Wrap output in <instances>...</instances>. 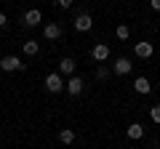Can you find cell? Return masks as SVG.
Instances as JSON below:
<instances>
[{"instance_id":"11","label":"cell","mask_w":160,"mask_h":149,"mask_svg":"<svg viewBox=\"0 0 160 149\" xmlns=\"http://www.w3.org/2000/svg\"><path fill=\"white\" fill-rule=\"evenodd\" d=\"M144 136V125L142 123H131L128 125V138H142Z\"/></svg>"},{"instance_id":"13","label":"cell","mask_w":160,"mask_h":149,"mask_svg":"<svg viewBox=\"0 0 160 149\" xmlns=\"http://www.w3.org/2000/svg\"><path fill=\"white\" fill-rule=\"evenodd\" d=\"M38 51H40L38 40H24V53H27V56H38Z\"/></svg>"},{"instance_id":"10","label":"cell","mask_w":160,"mask_h":149,"mask_svg":"<svg viewBox=\"0 0 160 149\" xmlns=\"http://www.w3.org/2000/svg\"><path fill=\"white\" fill-rule=\"evenodd\" d=\"M133 91H136V93H149L152 85H149L147 77H136V80H133Z\"/></svg>"},{"instance_id":"19","label":"cell","mask_w":160,"mask_h":149,"mask_svg":"<svg viewBox=\"0 0 160 149\" xmlns=\"http://www.w3.org/2000/svg\"><path fill=\"white\" fill-rule=\"evenodd\" d=\"M149 6H152L155 11H160V0H149Z\"/></svg>"},{"instance_id":"15","label":"cell","mask_w":160,"mask_h":149,"mask_svg":"<svg viewBox=\"0 0 160 149\" xmlns=\"http://www.w3.org/2000/svg\"><path fill=\"white\" fill-rule=\"evenodd\" d=\"M115 35H118L120 40H128V37H131V29H128V27H126V24H120V27H118V29H115Z\"/></svg>"},{"instance_id":"9","label":"cell","mask_w":160,"mask_h":149,"mask_svg":"<svg viewBox=\"0 0 160 149\" xmlns=\"http://www.w3.org/2000/svg\"><path fill=\"white\" fill-rule=\"evenodd\" d=\"M62 24H46V29H43V35H46L48 40H56V37H62Z\"/></svg>"},{"instance_id":"7","label":"cell","mask_w":160,"mask_h":149,"mask_svg":"<svg viewBox=\"0 0 160 149\" xmlns=\"http://www.w3.org/2000/svg\"><path fill=\"white\" fill-rule=\"evenodd\" d=\"M40 22H43V16H40L38 8H29V11L24 13V24H27V27H38Z\"/></svg>"},{"instance_id":"8","label":"cell","mask_w":160,"mask_h":149,"mask_svg":"<svg viewBox=\"0 0 160 149\" xmlns=\"http://www.w3.org/2000/svg\"><path fill=\"white\" fill-rule=\"evenodd\" d=\"M131 69H133V64L128 61V59H123V56H120L118 61H115L112 72H115V74H128V72H131Z\"/></svg>"},{"instance_id":"14","label":"cell","mask_w":160,"mask_h":149,"mask_svg":"<svg viewBox=\"0 0 160 149\" xmlns=\"http://www.w3.org/2000/svg\"><path fill=\"white\" fill-rule=\"evenodd\" d=\"M59 141L62 144H72L75 141V131L72 128H62V131H59Z\"/></svg>"},{"instance_id":"12","label":"cell","mask_w":160,"mask_h":149,"mask_svg":"<svg viewBox=\"0 0 160 149\" xmlns=\"http://www.w3.org/2000/svg\"><path fill=\"white\" fill-rule=\"evenodd\" d=\"M59 72H62V74H72L75 72V61H72V59H62V61H59Z\"/></svg>"},{"instance_id":"16","label":"cell","mask_w":160,"mask_h":149,"mask_svg":"<svg viewBox=\"0 0 160 149\" xmlns=\"http://www.w3.org/2000/svg\"><path fill=\"white\" fill-rule=\"evenodd\" d=\"M96 77H99V80H107V77H109V69L107 67H99L96 69Z\"/></svg>"},{"instance_id":"6","label":"cell","mask_w":160,"mask_h":149,"mask_svg":"<svg viewBox=\"0 0 160 149\" xmlns=\"http://www.w3.org/2000/svg\"><path fill=\"white\" fill-rule=\"evenodd\" d=\"M64 88H67V93H69V96H80V93H83V80L72 74V77H69V83H67Z\"/></svg>"},{"instance_id":"17","label":"cell","mask_w":160,"mask_h":149,"mask_svg":"<svg viewBox=\"0 0 160 149\" xmlns=\"http://www.w3.org/2000/svg\"><path fill=\"white\" fill-rule=\"evenodd\" d=\"M149 117H152V123H160V107H152V109H149Z\"/></svg>"},{"instance_id":"2","label":"cell","mask_w":160,"mask_h":149,"mask_svg":"<svg viewBox=\"0 0 160 149\" xmlns=\"http://www.w3.org/2000/svg\"><path fill=\"white\" fill-rule=\"evenodd\" d=\"M64 85H67V83L62 80V74H59V72H51V74L46 77V88H48V93H62Z\"/></svg>"},{"instance_id":"20","label":"cell","mask_w":160,"mask_h":149,"mask_svg":"<svg viewBox=\"0 0 160 149\" xmlns=\"http://www.w3.org/2000/svg\"><path fill=\"white\" fill-rule=\"evenodd\" d=\"M6 22H8V19H6V13L0 11V27H6Z\"/></svg>"},{"instance_id":"1","label":"cell","mask_w":160,"mask_h":149,"mask_svg":"<svg viewBox=\"0 0 160 149\" xmlns=\"http://www.w3.org/2000/svg\"><path fill=\"white\" fill-rule=\"evenodd\" d=\"M24 67L27 64H22V59H16V56H3L0 59V69L3 72H22Z\"/></svg>"},{"instance_id":"5","label":"cell","mask_w":160,"mask_h":149,"mask_svg":"<svg viewBox=\"0 0 160 149\" xmlns=\"http://www.w3.org/2000/svg\"><path fill=\"white\" fill-rule=\"evenodd\" d=\"M91 56L96 59V61H107L109 59V46H104V43H96V46H93V51H91Z\"/></svg>"},{"instance_id":"3","label":"cell","mask_w":160,"mask_h":149,"mask_svg":"<svg viewBox=\"0 0 160 149\" xmlns=\"http://www.w3.org/2000/svg\"><path fill=\"white\" fill-rule=\"evenodd\" d=\"M91 27H93V19L88 16V13H78V16H75V29H78V32H88Z\"/></svg>"},{"instance_id":"18","label":"cell","mask_w":160,"mask_h":149,"mask_svg":"<svg viewBox=\"0 0 160 149\" xmlns=\"http://www.w3.org/2000/svg\"><path fill=\"white\" fill-rule=\"evenodd\" d=\"M56 3H59L62 8H69V6H72V0H56Z\"/></svg>"},{"instance_id":"4","label":"cell","mask_w":160,"mask_h":149,"mask_svg":"<svg viewBox=\"0 0 160 149\" xmlns=\"http://www.w3.org/2000/svg\"><path fill=\"white\" fill-rule=\"evenodd\" d=\"M133 51H136L139 59H149V56L155 53V46H152V43H147V40H142V43H136V48H133Z\"/></svg>"}]
</instances>
